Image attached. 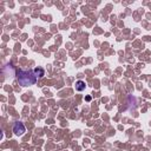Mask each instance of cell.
<instances>
[{"label":"cell","instance_id":"obj_1","mask_svg":"<svg viewBox=\"0 0 151 151\" xmlns=\"http://www.w3.org/2000/svg\"><path fill=\"white\" fill-rule=\"evenodd\" d=\"M17 79L19 84L21 86H30V85H34L37 83V77L32 71H24V70H19L17 72Z\"/></svg>","mask_w":151,"mask_h":151},{"label":"cell","instance_id":"obj_2","mask_svg":"<svg viewBox=\"0 0 151 151\" xmlns=\"http://www.w3.org/2000/svg\"><path fill=\"white\" fill-rule=\"evenodd\" d=\"M25 131H26V128H25L24 123H21V122H17V123L14 124V126H13V132H14V135H17V136H21V135L25 134Z\"/></svg>","mask_w":151,"mask_h":151},{"label":"cell","instance_id":"obj_3","mask_svg":"<svg viewBox=\"0 0 151 151\" xmlns=\"http://www.w3.org/2000/svg\"><path fill=\"white\" fill-rule=\"evenodd\" d=\"M33 72H34V74H36L37 78H43L45 76V70L43 67H36L33 70Z\"/></svg>","mask_w":151,"mask_h":151},{"label":"cell","instance_id":"obj_4","mask_svg":"<svg viewBox=\"0 0 151 151\" xmlns=\"http://www.w3.org/2000/svg\"><path fill=\"white\" fill-rule=\"evenodd\" d=\"M85 82H83V80H78V82L76 83V90L77 91H83V90H85Z\"/></svg>","mask_w":151,"mask_h":151}]
</instances>
